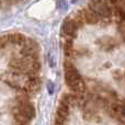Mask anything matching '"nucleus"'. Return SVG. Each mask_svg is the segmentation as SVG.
<instances>
[{
  "label": "nucleus",
  "mask_w": 125,
  "mask_h": 125,
  "mask_svg": "<svg viewBox=\"0 0 125 125\" xmlns=\"http://www.w3.org/2000/svg\"><path fill=\"white\" fill-rule=\"evenodd\" d=\"M65 81L70 91L76 94H86L87 84L71 62H65Z\"/></svg>",
  "instance_id": "nucleus-1"
},
{
  "label": "nucleus",
  "mask_w": 125,
  "mask_h": 125,
  "mask_svg": "<svg viewBox=\"0 0 125 125\" xmlns=\"http://www.w3.org/2000/svg\"><path fill=\"white\" fill-rule=\"evenodd\" d=\"M87 7L94 11L102 19V21L106 23H109L114 17L115 7L109 2V0H90Z\"/></svg>",
  "instance_id": "nucleus-2"
},
{
  "label": "nucleus",
  "mask_w": 125,
  "mask_h": 125,
  "mask_svg": "<svg viewBox=\"0 0 125 125\" xmlns=\"http://www.w3.org/2000/svg\"><path fill=\"white\" fill-rule=\"evenodd\" d=\"M80 25H81V24H80L73 17V18H68V19H66L64 21V23H62V33H64L66 36L73 37V36H75V35L77 34Z\"/></svg>",
  "instance_id": "nucleus-3"
},
{
  "label": "nucleus",
  "mask_w": 125,
  "mask_h": 125,
  "mask_svg": "<svg viewBox=\"0 0 125 125\" xmlns=\"http://www.w3.org/2000/svg\"><path fill=\"white\" fill-rule=\"evenodd\" d=\"M17 106L19 110L23 113L25 116H28L30 120H32L35 116V109L30 102V100H23V101H18Z\"/></svg>",
  "instance_id": "nucleus-4"
},
{
  "label": "nucleus",
  "mask_w": 125,
  "mask_h": 125,
  "mask_svg": "<svg viewBox=\"0 0 125 125\" xmlns=\"http://www.w3.org/2000/svg\"><path fill=\"white\" fill-rule=\"evenodd\" d=\"M8 40L10 44H15V45H23L25 43V41L28 40V37H25L23 34H20V33H13V34H8Z\"/></svg>",
  "instance_id": "nucleus-5"
},
{
  "label": "nucleus",
  "mask_w": 125,
  "mask_h": 125,
  "mask_svg": "<svg viewBox=\"0 0 125 125\" xmlns=\"http://www.w3.org/2000/svg\"><path fill=\"white\" fill-rule=\"evenodd\" d=\"M57 8L59 10H65L67 8V1L66 0H58L57 1Z\"/></svg>",
  "instance_id": "nucleus-6"
},
{
  "label": "nucleus",
  "mask_w": 125,
  "mask_h": 125,
  "mask_svg": "<svg viewBox=\"0 0 125 125\" xmlns=\"http://www.w3.org/2000/svg\"><path fill=\"white\" fill-rule=\"evenodd\" d=\"M47 90H48V93H50V94H53V93H54V91H55V84L53 83L52 81H50L47 83Z\"/></svg>",
  "instance_id": "nucleus-7"
}]
</instances>
